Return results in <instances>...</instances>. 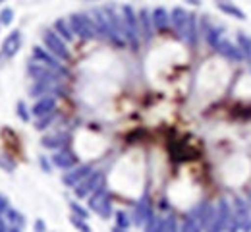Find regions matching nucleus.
I'll return each instance as SVG.
<instances>
[{
	"mask_svg": "<svg viewBox=\"0 0 251 232\" xmlns=\"http://www.w3.org/2000/svg\"><path fill=\"white\" fill-rule=\"evenodd\" d=\"M68 22H70V27H72L74 35H77L81 39H95L99 35L93 20L87 14H72L68 18Z\"/></svg>",
	"mask_w": 251,
	"mask_h": 232,
	"instance_id": "2",
	"label": "nucleus"
},
{
	"mask_svg": "<svg viewBox=\"0 0 251 232\" xmlns=\"http://www.w3.org/2000/svg\"><path fill=\"white\" fill-rule=\"evenodd\" d=\"M72 225H75L81 232H91V229L85 225V221H83V219H79V217H75V215H72Z\"/></svg>",
	"mask_w": 251,
	"mask_h": 232,
	"instance_id": "23",
	"label": "nucleus"
},
{
	"mask_svg": "<svg viewBox=\"0 0 251 232\" xmlns=\"http://www.w3.org/2000/svg\"><path fill=\"white\" fill-rule=\"evenodd\" d=\"M70 207H72V211L75 213V217H79V219H87V211H85L83 207H79L75 201H72V203H70Z\"/></svg>",
	"mask_w": 251,
	"mask_h": 232,
	"instance_id": "24",
	"label": "nucleus"
},
{
	"mask_svg": "<svg viewBox=\"0 0 251 232\" xmlns=\"http://www.w3.org/2000/svg\"><path fill=\"white\" fill-rule=\"evenodd\" d=\"M137 20H139V31H143L145 37H151V16H149V12L147 10H141L139 12V16H137Z\"/></svg>",
	"mask_w": 251,
	"mask_h": 232,
	"instance_id": "18",
	"label": "nucleus"
},
{
	"mask_svg": "<svg viewBox=\"0 0 251 232\" xmlns=\"http://www.w3.org/2000/svg\"><path fill=\"white\" fill-rule=\"evenodd\" d=\"M45 231H47V227H45L43 219H37L35 221V232H45Z\"/></svg>",
	"mask_w": 251,
	"mask_h": 232,
	"instance_id": "28",
	"label": "nucleus"
},
{
	"mask_svg": "<svg viewBox=\"0 0 251 232\" xmlns=\"http://www.w3.org/2000/svg\"><path fill=\"white\" fill-rule=\"evenodd\" d=\"M91 166L89 165H81V166H75V168H70V172H66L62 178V182L66 186H77L83 178H87L91 174Z\"/></svg>",
	"mask_w": 251,
	"mask_h": 232,
	"instance_id": "8",
	"label": "nucleus"
},
{
	"mask_svg": "<svg viewBox=\"0 0 251 232\" xmlns=\"http://www.w3.org/2000/svg\"><path fill=\"white\" fill-rule=\"evenodd\" d=\"M189 18H191V14H188L182 6H176V8L170 12V24H172V27L176 29V33H180L184 37L186 29H188Z\"/></svg>",
	"mask_w": 251,
	"mask_h": 232,
	"instance_id": "7",
	"label": "nucleus"
},
{
	"mask_svg": "<svg viewBox=\"0 0 251 232\" xmlns=\"http://www.w3.org/2000/svg\"><path fill=\"white\" fill-rule=\"evenodd\" d=\"M2 2H6V0H0V4H2Z\"/></svg>",
	"mask_w": 251,
	"mask_h": 232,
	"instance_id": "31",
	"label": "nucleus"
},
{
	"mask_svg": "<svg viewBox=\"0 0 251 232\" xmlns=\"http://www.w3.org/2000/svg\"><path fill=\"white\" fill-rule=\"evenodd\" d=\"M50 159H52V163L58 166V168H64V170L74 168L75 161H77V157H75L72 151H68V149H60V151H56Z\"/></svg>",
	"mask_w": 251,
	"mask_h": 232,
	"instance_id": "10",
	"label": "nucleus"
},
{
	"mask_svg": "<svg viewBox=\"0 0 251 232\" xmlns=\"http://www.w3.org/2000/svg\"><path fill=\"white\" fill-rule=\"evenodd\" d=\"M54 108H56V103H54L52 97H41V99L33 104L31 112H33V116L43 118V116H47V114L54 112Z\"/></svg>",
	"mask_w": 251,
	"mask_h": 232,
	"instance_id": "11",
	"label": "nucleus"
},
{
	"mask_svg": "<svg viewBox=\"0 0 251 232\" xmlns=\"http://www.w3.org/2000/svg\"><path fill=\"white\" fill-rule=\"evenodd\" d=\"M114 232H124V231H122V229H116V231H114Z\"/></svg>",
	"mask_w": 251,
	"mask_h": 232,
	"instance_id": "30",
	"label": "nucleus"
},
{
	"mask_svg": "<svg viewBox=\"0 0 251 232\" xmlns=\"http://www.w3.org/2000/svg\"><path fill=\"white\" fill-rule=\"evenodd\" d=\"M18 116H20L24 122H27V120H29V112H27V108H25L24 101H20V103H18Z\"/></svg>",
	"mask_w": 251,
	"mask_h": 232,
	"instance_id": "25",
	"label": "nucleus"
},
{
	"mask_svg": "<svg viewBox=\"0 0 251 232\" xmlns=\"http://www.w3.org/2000/svg\"><path fill=\"white\" fill-rule=\"evenodd\" d=\"M43 41H45V47L49 49V52L52 56H56L58 60H70V51L64 43V39L56 33L54 29H49L43 33Z\"/></svg>",
	"mask_w": 251,
	"mask_h": 232,
	"instance_id": "3",
	"label": "nucleus"
},
{
	"mask_svg": "<svg viewBox=\"0 0 251 232\" xmlns=\"http://www.w3.org/2000/svg\"><path fill=\"white\" fill-rule=\"evenodd\" d=\"M89 207L95 213H99L100 217H108L110 215V198L108 192L104 190V186H100L99 190H95L91 199H89Z\"/></svg>",
	"mask_w": 251,
	"mask_h": 232,
	"instance_id": "4",
	"label": "nucleus"
},
{
	"mask_svg": "<svg viewBox=\"0 0 251 232\" xmlns=\"http://www.w3.org/2000/svg\"><path fill=\"white\" fill-rule=\"evenodd\" d=\"M207 41H209V45L213 47V49H217L220 43V29L219 27H211L209 31H207Z\"/></svg>",
	"mask_w": 251,
	"mask_h": 232,
	"instance_id": "20",
	"label": "nucleus"
},
{
	"mask_svg": "<svg viewBox=\"0 0 251 232\" xmlns=\"http://www.w3.org/2000/svg\"><path fill=\"white\" fill-rule=\"evenodd\" d=\"M54 31L60 35L62 39H68V41L74 37V31H72V27H70V22L64 20V18L56 20V24H54Z\"/></svg>",
	"mask_w": 251,
	"mask_h": 232,
	"instance_id": "17",
	"label": "nucleus"
},
{
	"mask_svg": "<svg viewBox=\"0 0 251 232\" xmlns=\"http://www.w3.org/2000/svg\"><path fill=\"white\" fill-rule=\"evenodd\" d=\"M217 6H219L220 12H224V14L232 16V18H236V20H246V14H244L238 6H234L232 2H228V0H220Z\"/></svg>",
	"mask_w": 251,
	"mask_h": 232,
	"instance_id": "14",
	"label": "nucleus"
},
{
	"mask_svg": "<svg viewBox=\"0 0 251 232\" xmlns=\"http://www.w3.org/2000/svg\"><path fill=\"white\" fill-rule=\"evenodd\" d=\"M4 232H20V229H14V227H10L8 231H4Z\"/></svg>",
	"mask_w": 251,
	"mask_h": 232,
	"instance_id": "29",
	"label": "nucleus"
},
{
	"mask_svg": "<svg viewBox=\"0 0 251 232\" xmlns=\"http://www.w3.org/2000/svg\"><path fill=\"white\" fill-rule=\"evenodd\" d=\"M217 51H219L220 54H224L228 60H234V62H240L242 58H244V54H242V51L238 49V47H234L230 41H224V39H220L219 47H217Z\"/></svg>",
	"mask_w": 251,
	"mask_h": 232,
	"instance_id": "12",
	"label": "nucleus"
},
{
	"mask_svg": "<svg viewBox=\"0 0 251 232\" xmlns=\"http://www.w3.org/2000/svg\"><path fill=\"white\" fill-rule=\"evenodd\" d=\"M6 221H8V225L10 227H14V229H22L24 225H25V219H24V215L22 213H18L16 209H8L6 211Z\"/></svg>",
	"mask_w": 251,
	"mask_h": 232,
	"instance_id": "16",
	"label": "nucleus"
},
{
	"mask_svg": "<svg viewBox=\"0 0 251 232\" xmlns=\"http://www.w3.org/2000/svg\"><path fill=\"white\" fill-rule=\"evenodd\" d=\"M120 12H122V20H124V35H126V43H129L131 47H137L139 45V20L133 12L131 6H120Z\"/></svg>",
	"mask_w": 251,
	"mask_h": 232,
	"instance_id": "1",
	"label": "nucleus"
},
{
	"mask_svg": "<svg viewBox=\"0 0 251 232\" xmlns=\"http://www.w3.org/2000/svg\"><path fill=\"white\" fill-rule=\"evenodd\" d=\"M14 20V10L12 8H4L0 12V26H10Z\"/></svg>",
	"mask_w": 251,
	"mask_h": 232,
	"instance_id": "21",
	"label": "nucleus"
},
{
	"mask_svg": "<svg viewBox=\"0 0 251 232\" xmlns=\"http://www.w3.org/2000/svg\"><path fill=\"white\" fill-rule=\"evenodd\" d=\"M52 120H54V112H50V114H47V116H43V118H37L35 128H37V130H45Z\"/></svg>",
	"mask_w": 251,
	"mask_h": 232,
	"instance_id": "22",
	"label": "nucleus"
},
{
	"mask_svg": "<svg viewBox=\"0 0 251 232\" xmlns=\"http://www.w3.org/2000/svg\"><path fill=\"white\" fill-rule=\"evenodd\" d=\"M22 49V33L20 31H12L10 35H6L4 43H2V54L12 58L18 54V51Z\"/></svg>",
	"mask_w": 251,
	"mask_h": 232,
	"instance_id": "9",
	"label": "nucleus"
},
{
	"mask_svg": "<svg viewBox=\"0 0 251 232\" xmlns=\"http://www.w3.org/2000/svg\"><path fill=\"white\" fill-rule=\"evenodd\" d=\"M33 60L39 62V64H43V66L50 68V70L56 72L58 76H66V70L60 66L58 58L52 56L49 51H45V49H41V47H33Z\"/></svg>",
	"mask_w": 251,
	"mask_h": 232,
	"instance_id": "5",
	"label": "nucleus"
},
{
	"mask_svg": "<svg viewBox=\"0 0 251 232\" xmlns=\"http://www.w3.org/2000/svg\"><path fill=\"white\" fill-rule=\"evenodd\" d=\"M182 232H199V227H197V223L193 221V219H188L186 221V225H184V231Z\"/></svg>",
	"mask_w": 251,
	"mask_h": 232,
	"instance_id": "26",
	"label": "nucleus"
},
{
	"mask_svg": "<svg viewBox=\"0 0 251 232\" xmlns=\"http://www.w3.org/2000/svg\"><path fill=\"white\" fill-rule=\"evenodd\" d=\"M238 41H240V51H242V54L250 58L251 56V39L250 37H246V35H240Z\"/></svg>",
	"mask_w": 251,
	"mask_h": 232,
	"instance_id": "19",
	"label": "nucleus"
},
{
	"mask_svg": "<svg viewBox=\"0 0 251 232\" xmlns=\"http://www.w3.org/2000/svg\"><path fill=\"white\" fill-rule=\"evenodd\" d=\"M66 135L64 133H56V135H45L43 137V145L47 147V149H58V147H62L64 143H66Z\"/></svg>",
	"mask_w": 251,
	"mask_h": 232,
	"instance_id": "15",
	"label": "nucleus"
},
{
	"mask_svg": "<svg viewBox=\"0 0 251 232\" xmlns=\"http://www.w3.org/2000/svg\"><path fill=\"white\" fill-rule=\"evenodd\" d=\"M100 182H102V174L100 172H91L87 178H83L75 186V196L77 198H87L89 194H93L95 190L100 188Z\"/></svg>",
	"mask_w": 251,
	"mask_h": 232,
	"instance_id": "6",
	"label": "nucleus"
},
{
	"mask_svg": "<svg viewBox=\"0 0 251 232\" xmlns=\"http://www.w3.org/2000/svg\"><path fill=\"white\" fill-rule=\"evenodd\" d=\"M116 217H118V227H120V229H126V227H129V221H127L126 213H118Z\"/></svg>",
	"mask_w": 251,
	"mask_h": 232,
	"instance_id": "27",
	"label": "nucleus"
},
{
	"mask_svg": "<svg viewBox=\"0 0 251 232\" xmlns=\"http://www.w3.org/2000/svg\"><path fill=\"white\" fill-rule=\"evenodd\" d=\"M151 22H153L155 29L164 31V29L168 27V24H170V14H168L164 8H155L153 14H151Z\"/></svg>",
	"mask_w": 251,
	"mask_h": 232,
	"instance_id": "13",
	"label": "nucleus"
}]
</instances>
